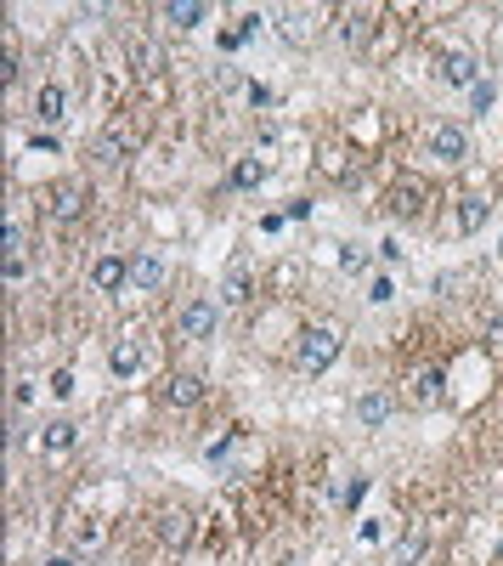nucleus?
<instances>
[{
  "label": "nucleus",
  "mask_w": 503,
  "mask_h": 566,
  "mask_svg": "<svg viewBox=\"0 0 503 566\" xmlns=\"http://www.w3.org/2000/svg\"><path fill=\"white\" fill-rule=\"evenodd\" d=\"M334 357H339V334L334 328H306L300 334V351H295V363H300V374H328L334 369Z\"/></svg>",
  "instance_id": "f257e3e1"
},
{
  "label": "nucleus",
  "mask_w": 503,
  "mask_h": 566,
  "mask_svg": "<svg viewBox=\"0 0 503 566\" xmlns=\"http://www.w3.org/2000/svg\"><path fill=\"white\" fill-rule=\"evenodd\" d=\"M216 323H221V306H216V300H193V306H181V318H176L181 340H209V334H216Z\"/></svg>",
  "instance_id": "f03ea898"
},
{
  "label": "nucleus",
  "mask_w": 503,
  "mask_h": 566,
  "mask_svg": "<svg viewBox=\"0 0 503 566\" xmlns=\"http://www.w3.org/2000/svg\"><path fill=\"white\" fill-rule=\"evenodd\" d=\"M130 283H136V289H165V283H170L165 255H158V249H142L136 261H130Z\"/></svg>",
  "instance_id": "7ed1b4c3"
},
{
  "label": "nucleus",
  "mask_w": 503,
  "mask_h": 566,
  "mask_svg": "<svg viewBox=\"0 0 503 566\" xmlns=\"http://www.w3.org/2000/svg\"><path fill=\"white\" fill-rule=\"evenodd\" d=\"M441 80H447V86L475 91V86H481V63H475L469 51H447V57H441Z\"/></svg>",
  "instance_id": "20e7f679"
},
{
  "label": "nucleus",
  "mask_w": 503,
  "mask_h": 566,
  "mask_svg": "<svg viewBox=\"0 0 503 566\" xmlns=\"http://www.w3.org/2000/svg\"><path fill=\"white\" fill-rule=\"evenodd\" d=\"M464 131H458V125H436V131H430V153H436V159L441 165H464Z\"/></svg>",
  "instance_id": "39448f33"
},
{
  "label": "nucleus",
  "mask_w": 503,
  "mask_h": 566,
  "mask_svg": "<svg viewBox=\"0 0 503 566\" xmlns=\"http://www.w3.org/2000/svg\"><path fill=\"white\" fill-rule=\"evenodd\" d=\"M79 210H86V187H79V182H57V187H51V221H74Z\"/></svg>",
  "instance_id": "423d86ee"
},
{
  "label": "nucleus",
  "mask_w": 503,
  "mask_h": 566,
  "mask_svg": "<svg viewBox=\"0 0 503 566\" xmlns=\"http://www.w3.org/2000/svg\"><path fill=\"white\" fill-rule=\"evenodd\" d=\"M277 29H283V40H288V45H311V40H317V12L288 6V12L277 17Z\"/></svg>",
  "instance_id": "0eeeda50"
},
{
  "label": "nucleus",
  "mask_w": 503,
  "mask_h": 566,
  "mask_svg": "<svg viewBox=\"0 0 503 566\" xmlns=\"http://www.w3.org/2000/svg\"><path fill=\"white\" fill-rule=\"evenodd\" d=\"M165 402L170 408H198L204 402V379L198 374H170L165 379Z\"/></svg>",
  "instance_id": "6e6552de"
},
{
  "label": "nucleus",
  "mask_w": 503,
  "mask_h": 566,
  "mask_svg": "<svg viewBox=\"0 0 503 566\" xmlns=\"http://www.w3.org/2000/svg\"><path fill=\"white\" fill-rule=\"evenodd\" d=\"M390 414H396V402H390L385 391H367V397H357V419H362L367 430H379Z\"/></svg>",
  "instance_id": "1a4fd4ad"
},
{
  "label": "nucleus",
  "mask_w": 503,
  "mask_h": 566,
  "mask_svg": "<svg viewBox=\"0 0 503 566\" xmlns=\"http://www.w3.org/2000/svg\"><path fill=\"white\" fill-rule=\"evenodd\" d=\"M390 210L396 216H418V210H425V187H418L413 176H402V182L390 187Z\"/></svg>",
  "instance_id": "9d476101"
},
{
  "label": "nucleus",
  "mask_w": 503,
  "mask_h": 566,
  "mask_svg": "<svg viewBox=\"0 0 503 566\" xmlns=\"http://www.w3.org/2000/svg\"><path fill=\"white\" fill-rule=\"evenodd\" d=\"M125 278H130V267L119 261V255H102V261L91 267V283H96V289H108V295L125 289Z\"/></svg>",
  "instance_id": "9b49d317"
},
{
  "label": "nucleus",
  "mask_w": 503,
  "mask_h": 566,
  "mask_svg": "<svg viewBox=\"0 0 503 566\" xmlns=\"http://www.w3.org/2000/svg\"><path fill=\"white\" fill-rule=\"evenodd\" d=\"M487 193H464L458 198V233H481V221H487Z\"/></svg>",
  "instance_id": "f8f14e48"
},
{
  "label": "nucleus",
  "mask_w": 503,
  "mask_h": 566,
  "mask_svg": "<svg viewBox=\"0 0 503 566\" xmlns=\"http://www.w3.org/2000/svg\"><path fill=\"white\" fill-rule=\"evenodd\" d=\"M63 108H68L63 86H45V91L35 96V119H40V125H57V119H63Z\"/></svg>",
  "instance_id": "ddd939ff"
},
{
  "label": "nucleus",
  "mask_w": 503,
  "mask_h": 566,
  "mask_svg": "<svg viewBox=\"0 0 503 566\" xmlns=\"http://www.w3.org/2000/svg\"><path fill=\"white\" fill-rule=\"evenodd\" d=\"M165 17L176 23V29H198V23H204L209 12L198 6V0H170V6H165Z\"/></svg>",
  "instance_id": "4468645a"
},
{
  "label": "nucleus",
  "mask_w": 503,
  "mask_h": 566,
  "mask_svg": "<svg viewBox=\"0 0 503 566\" xmlns=\"http://www.w3.org/2000/svg\"><path fill=\"white\" fill-rule=\"evenodd\" d=\"M74 436H79V425H74V419H51L40 442H45L51 453H68V448H74Z\"/></svg>",
  "instance_id": "2eb2a0df"
},
{
  "label": "nucleus",
  "mask_w": 503,
  "mask_h": 566,
  "mask_svg": "<svg viewBox=\"0 0 503 566\" xmlns=\"http://www.w3.org/2000/svg\"><path fill=\"white\" fill-rule=\"evenodd\" d=\"M108 369H114V374H136V369H142V351H136V340H119V346L108 351Z\"/></svg>",
  "instance_id": "dca6fc26"
},
{
  "label": "nucleus",
  "mask_w": 503,
  "mask_h": 566,
  "mask_svg": "<svg viewBox=\"0 0 503 566\" xmlns=\"http://www.w3.org/2000/svg\"><path fill=\"white\" fill-rule=\"evenodd\" d=\"M413 402H418V408H436V402H441V374H436V369H425V374L413 379Z\"/></svg>",
  "instance_id": "f3484780"
},
{
  "label": "nucleus",
  "mask_w": 503,
  "mask_h": 566,
  "mask_svg": "<svg viewBox=\"0 0 503 566\" xmlns=\"http://www.w3.org/2000/svg\"><path fill=\"white\" fill-rule=\"evenodd\" d=\"M367 29H374V17H367V12H351L346 23H339V40H346V45H367Z\"/></svg>",
  "instance_id": "a211bd4d"
},
{
  "label": "nucleus",
  "mask_w": 503,
  "mask_h": 566,
  "mask_svg": "<svg viewBox=\"0 0 503 566\" xmlns=\"http://www.w3.org/2000/svg\"><path fill=\"white\" fill-rule=\"evenodd\" d=\"M158 532H165V544H176V550H181V544H187V532H193V527H187V516H181V510H170V516H165V527H158Z\"/></svg>",
  "instance_id": "6ab92c4d"
},
{
  "label": "nucleus",
  "mask_w": 503,
  "mask_h": 566,
  "mask_svg": "<svg viewBox=\"0 0 503 566\" xmlns=\"http://www.w3.org/2000/svg\"><path fill=\"white\" fill-rule=\"evenodd\" d=\"M418 550H425V527H413L402 544H396V566H413L418 561Z\"/></svg>",
  "instance_id": "aec40b11"
},
{
  "label": "nucleus",
  "mask_w": 503,
  "mask_h": 566,
  "mask_svg": "<svg viewBox=\"0 0 503 566\" xmlns=\"http://www.w3.org/2000/svg\"><path fill=\"white\" fill-rule=\"evenodd\" d=\"M221 300H226V306H244V300H249V272H244V267H237V272L226 278V289H221Z\"/></svg>",
  "instance_id": "412c9836"
},
{
  "label": "nucleus",
  "mask_w": 503,
  "mask_h": 566,
  "mask_svg": "<svg viewBox=\"0 0 503 566\" xmlns=\"http://www.w3.org/2000/svg\"><path fill=\"white\" fill-rule=\"evenodd\" d=\"M260 176H267V165H260V159H244V165L232 170V187H255Z\"/></svg>",
  "instance_id": "4be33fe9"
},
{
  "label": "nucleus",
  "mask_w": 503,
  "mask_h": 566,
  "mask_svg": "<svg viewBox=\"0 0 503 566\" xmlns=\"http://www.w3.org/2000/svg\"><path fill=\"white\" fill-rule=\"evenodd\" d=\"M119 153H125V142H119L114 131H108V136H96V159H102V165H119Z\"/></svg>",
  "instance_id": "5701e85b"
},
{
  "label": "nucleus",
  "mask_w": 503,
  "mask_h": 566,
  "mask_svg": "<svg viewBox=\"0 0 503 566\" xmlns=\"http://www.w3.org/2000/svg\"><path fill=\"white\" fill-rule=\"evenodd\" d=\"M487 340H492V351H503V312L487 318Z\"/></svg>",
  "instance_id": "b1692460"
},
{
  "label": "nucleus",
  "mask_w": 503,
  "mask_h": 566,
  "mask_svg": "<svg viewBox=\"0 0 503 566\" xmlns=\"http://www.w3.org/2000/svg\"><path fill=\"white\" fill-rule=\"evenodd\" d=\"M469 96H475V108H481V114H487V108H492V80H481V86H475Z\"/></svg>",
  "instance_id": "393cba45"
},
{
  "label": "nucleus",
  "mask_w": 503,
  "mask_h": 566,
  "mask_svg": "<svg viewBox=\"0 0 503 566\" xmlns=\"http://www.w3.org/2000/svg\"><path fill=\"white\" fill-rule=\"evenodd\" d=\"M390 295H396V289H390V278H379V283H374V289H367V300H374V306H385Z\"/></svg>",
  "instance_id": "a878e982"
},
{
  "label": "nucleus",
  "mask_w": 503,
  "mask_h": 566,
  "mask_svg": "<svg viewBox=\"0 0 503 566\" xmlns=\"http://www.w3.org/2000/svg\"><path fill=\"white\" fill-rule=\"evenodd\" d=\"M17 249H23V227H6V255L17 261Z\"/></svg>",
  "instance_id": "bb28decb"
},
{
  "label": "nucleus",
  "mask_w": 503,
  "mask_h": 566,
  "mask_svg": "<svg viewBox=\"0 0 503 566\" xmlns=\"http://www.w3.org/2000/svg\"><path fill=\"white\" fill-rule=\"evenodd\" d=\"M45 566H74V561H68V555H57V561H45Z\"/></svg>",
  "instance_id": "cd10ccee"
},
{
  "label": "nucleus",
  "mask_w": 503,
  "mask_h": 566,
  "mask_svg": "<svg viewBox=\"0 0 503 566\" xmlns=\"http://www.w3.org/2000/svg\"><path fill=\"white\" fill-rule=\"evenodd\" d=\"M498 261H503V238H498Z\"/></svg>",
  "instance_id": "c85d7f7f"
}]
</instances>
